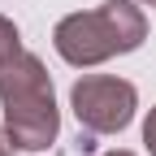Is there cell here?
<instances>
[{"mask_svg": "<svg viewBox=\"0 0 156 156\" xmlns=\"http://www.w3.org/2000/svg\"><path fill=\"white\" fill-rule=\"evenodd\" d=\"M139 5H152V9H156V0H139Z\"/></svg>", "mask_w": 156, "mask_h": 156, "instance_id": "obj_8", "label": "cell"}, {"mask_svg": "<svg viewBox=\"0 0 156 156\" xmlns=\"http://www.w3.org/2000/svg\"><path fill=\"white\" fill-rule=\"evenodd\" d=\"M0 108H5L9 143L22 152H44L61 134V113H56V91L44 61L30 52H17L0 69Z\"/></svg>", "mask_w": 156, "mask_h": 156, "instance_id": "obj_1", "label": "cell"}, {"mask_svg": "<svg viewBox=\"0 0 156 156\" xmlns=\"http://www.w3.org/2000/svg\"><path fill=\"white\" fill-rule=\"evenodd\" d=\"M143 143H147V152L156 156V108L147 113V122H143Z\"/></svg>", "mask_w": 156, "mask_h": 156, "instance_id": "obj_5", "label": "cell"}, {"mask_svg": "<svg viewBox=\"0 0 156 156\" xmlns=\"http://www.w3.org/2000/svg\"><path fill=\"white\" fill-rule=\"evenodd\" d=\"M104 156H134V152H122V147H117V152H104Z\"/></svg>", "mask_w": 156, "mask_h": 156, "instance_id": "obj_7", "label": "cell"}, {"mask_svg": "<svg viewBox=\"0 0 156 156\" xmlns=\"http://www.w3.org/2000/svg\"><path fill=\"white\" fill-rule=\"evenodd\" d=\"M69 108L78 117V126L91 134H122L134 122V108H139V91L126 78L113 74H87L78 78L69 91Z\"/></svg>", "mask_w": 156, "mask_h": 156, "instance_id": "obj_3", "label": "cell"}, {"mask_svg": "<svg viewBox=\"0 0 156 156\" xmlns=\"http://www.w3.org/2000/svg\"><path fill=\"white\" fill-rule=\"evenodd\" d=\"M17 52H22V35H17V26L9 17H0V69H5V61H13Z\"/></svg>", "mask_w": 156, "mask_h": 156, "instance_id": "obj_4", "label": "cell"}, {"mask_svg": "<svg viewBox=\"0 0 156 156\" xmlns=\"http://www.w3.org/2000/svg\"><path fill=\"white\" fill-rule=\"evenodd\" d=\"M143 39H147V17L139 9V0H104L100 9L61 17L52 30V44L61 52V61H69L78 69L100 65V61L122 56V52H134Z\"/></svg>", "mask_w": 156, "mask_h": 156, "instance_id": "obj_2", "label": "cell"}, {"mask_svg": "<svg viewBox=\"0 0 156 156\" xmlns=\"http://www.w3.org/2000/svg\"><path fill=\"white\" fill-rule=\"evenodd\" d=\"M9 147H13L9 143V130H0V156H9Z\"/></svg>", "mask_w": 156, "mask_h": 156, "instance_id": "obj_6", "label": "cell"}]
</instances>
